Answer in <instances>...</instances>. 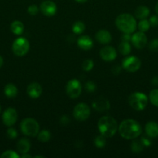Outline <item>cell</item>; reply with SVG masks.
Wrapping results in <instances>:
<instances>
[{"instance_id": "6da1fadb", "label": "cell", "mask_w": 158, "mask_h": 158, "mask_svg": "<svg viewBox=\"0 0 158 158\" xmlns=\"http://www.w3.org/2000/svg\"><path fill=\"white\" fill-rule=\"evenodd\" d=\"M118 131L121 137L125 140L136 139L142 134L141 125L133 119H126L121 122Z\"/></svg>"}, {"instance_id": "7a4b0ae2", "label": "cell", "mask_w": 158, "mask_h": 158, "mask_svg": "<svg viewBox=\"0 0 158 158\" xmlns=\"http://www.w3.org/2000/svg\"><path fill=\"white\" fill-rule=\"evenodd\" d=\"M117 121L110 116H104L98 122V129L102 135L106 138L112 137L118 131Z\"/></svg>"}, {"instance_id": "3957f363", "label": "cell", "mask_w": 158, "mask_h": 158, "mask_svg": "<svg viewBox=\"0 0 158 158\" xmlns=\"http://www.w3.org/2000/svg\"><path fill=\"white\" fill-rule=\"evenodd\" d=\"M116 25L118 29L124 33L132 34L136 29V21L133 15L129 13H122L117 16Z\"/></svg>"}, {"instance_id": "277c9868", "label": "cell", "mask_w": 158, "mask_h": 158, "mask_svg": "<svg viewBox=\"0 0 158 158\" xmlns=\"http://www.w3.org/2000/svg\"><path fill=\"white\" fill-rule=\"evenodd\" d=\"M129 104L133 109L137 111H142L148 104V97L145 94L135 92L129 97Z\"/></svg>"}, {"instance_id": "5b68a950", "label": "cell", "mask_w": 158, "mask_h": 158, "mask_svg": "<svg viewBox=\"0 0 158 158\" xmlns=\"http://www.w3.org/2000/svg\"><path fill=\"white\" fill-rule=\"evenodd\" d=\"M20 129L24 135L28 137H36L40 131V125L33 118H26L22 120Z\"/></svg>"}, {"instance_id": "8992f818", "label": "cell", "mask_w": 158, "mask_h": 158, "mask_svg": "<svg viewBox=\"0 0 158 158\" xmlns=\"http://www.w3.org/2000/svg\"><path fill=\"white\" fill-rule=\"evenodd\" d=\"M13 53L17 56H23L29 50V43L25 37H19L14 40L12 46Z\"/></svg>"}, {"instance_id": "52a82bcc", "label": "cell", "mask_w": 158, "mask_h": 158, "mask_svg": "<svg viewBox=\"0 0 158 158\" xmlns=\"http://www.w3.org/2000/svg\"><path fill=\"white\" fill-rule=\"evenodd\" d=\"M141 66V61L137 56H129L123 59L122 62V67L129 73H134L139 70Z\"/></svg>"}, {"instance_id": "ba28073f", "label": "cell", "mask_w": 158, "mask_h": 158, "mask_svg": "<svg viewBox=\"0 0 158 158\" xmlns=\"http://www.w3.org/2000/svg\"><path fill=\"white\" fill-rule=\"evenodd\" d=\"M81 84L77 79H72L67 83L66 94L71 99L77 98L81 94Z\"/></svg>"}, {"instance_id": "9c48e42d", "label": "cell", "mask_w": 158, "mask_h": 158, "mask_svg": "<svg viewBox=\"0 0 158 158\" xmlns=\"http://www.w3.org/2000/svg\"><path fill=\"white\" fill-rule=\"evenodd\" d=\"M91 110L89 106L84 103H80L76 105L73 110L74 118L78 121H84L89 117Z\"/></svg>"}, {"instance_id": "30bf717a", "label": "cell", "mask_w": 158, "mask_h": 158, "mask_svg": "<svg viewBox=\"0 0 158 158\" xmlns=\"http://www.w3.org/2000/svg\"><path fill=\"white\" fill-rule=\"evenodd\" d=\"M2 122L6 126L12 127L16 122L18 119L17 111L14 108L9 107L3 112L2 114Z\"/></svg>"}, {"instance_id": "8fae6325", "label": "cell", "mask_w": 158, "mask_h": 158, "mask_svg": "<svg viewBox=\"0 0 158 158\" xmlns=\"http://www.w3.org/2000/svg\"><path fill=\"white\" fill-rule=\"evenodd\" d=\"M40 11L46 16H54L57 11V5L51 0H45L40 4Z\"/></svg>"}, {"instance_id": "7c38bea8", "label": "cell", "mask_w": 158, "mask_h": 158, "mask_svg": "<svg viewBox=\"0 0 158 158\" xmlns=\"http://www.w3.org/2000/svg\"><path fill=\"white\" fill-rule=\"evenodd\" d=\"M131 42L136 49H143L147 44V37L144 32L139 31L132 35Z\"/></svg>"}, {"instance_id": "4fadbf2b", "label": "cell", "mask_w": 158, "mask_h": 158, "mask_svg": "<svg viewBox=\"0 0 158 158\" xmlns=\"http://www.w3.org/2000/svg\"><path fill=\"white\" fill-rule=\"evenodd\" d=\"M92 107L96 111H99V112H105V111L109 110L110 103L105 97H99L93 101Z\"/></svg>"}, {"instance_id": "5bb4252c", "label": "cell", "mask_w": 158, "mask_h": 158, "mask_svg": "<svg viewBox=\"0 0 158 158\" xmlns=\"http://www.w3.org/2000/svg\"><path fill=\"white\" fill-rule=\"evenodd\" d=\"M100 56L104 61L111 62L116 58L117 53H116V50L114 47L106 46L100 50Z\"/></svg>"}, {"instance_id": "9a60e30c", "label": "cell", "mask_w": 158, "mask_h": 158, "mask_svg": "<svg viewBox=\"0 0 158 158\" xmlns=\"http://www.w3.org/2000/svg\"><path fill=\"white\" fill-rule=\"evenodd\" d=\"M42 92H43L42 86L36 82L28 85L27 89H26V93H27L28 96L32 99L39 98L42 94Z\"/></svg>"}, {"instance_id": "2e32d148", "label": "cell", "mask_w": 158, "mask_h": 158, "mask_svg": "<svg viewBox=\"0 0 158 158\" xmlns=\"http://www.w3.org/2000/svg\"><path fill=\"white\" fill-rule=\"evenodd\" d=\"M77 46L83 50H89L93 47V41L91 38L88 35H81L77 40Z\"/></svg>"}, {"instance_id": "e0dca14e", "label": "cell", "mask_w": 158, "mask_h": 158, "mask_svg": "<svg viewBox=\"0 0 158 158\" xmlns=\"http://www.w3.org/2000/svg\"><path fill=\"white\" fill-rule=\"evenodd\" d=\"M95 39L101 44H108L112 41V35L105 29H100L96 32Z\"/></svg>"}, {"instance_id": "ac0fdd59", "label": "cell", "mask_w": 158, "mask_h": 158, "mask_svg": "<svg viewBox=\"0 0 158 158\" xmlns=\"http://www.w3.org/2000/svg\"><path fill=\"white\" fill-rule=\"evenodd\" d=\"M145 131L147 136L150 138L158 137V123L155 121H150L146 123Z\"/></svg>"}, {"instance_id": "d6986e66", "label": "cell", "mask_w": 158, "mask_h": 158, "mask_svg": "<svg viewBox=\"0 0 158 158\" xmlns=\"http://www.w3.org/2000/svg\"><path fill=\"white\" fill-rule=\"evenodd\" d=\"M31 143L27 138H21L16 143V149L20 154H26L30 150Z\"/></svg>"}, {"instance_id": "ffe728a7", "label": "cell", "mask_w": 158, "mask_h": 158, "mask_svg": "<svg viewBox=\"0 0 158 158\" xmlns=\"http://www.w3.org/2000/svg\"><path fill=\"white\" fill-rule=\"evenodd\" d=\"M150 9L145 6H140L136 8L135 10V16L139 19H147L150 15Z\"/></svg>"}, {"instance_id": "44dd1931", "label": "cell", "mask_w": 158, "mask_h": 158, "mask_svg": "<svg viewBox=\"0 0 158 158\" xmlns=\"http://www.w3.org/2000/svg\"><path fill=\"white\" fill-rule=\"evenodd\" d=\"M4 94L8 98H15L18 94V89L13 83H8L4 88Z\"/></svg>"}, {"instance_id": "7402d4cb", "label": "cell", "mask_w": 158, "mask_h": 158, "mask_svg": "<svg viewBox=\"0 0 158 158\" xmlns=\"http://www.w3.org/2000/svg\"><path fill=\"white\" fill-rule=\"evenodd\" d=\"M10 29L12 33L15 34V35H20L24 31V25H23V23L21 21L15 20V21H13L11 23Z\"/></svg>"}, {"instance_id": "603a6c76", "label": "cell", "mask_w": 158, "mask_h": 158, "mask_svg": "<svg viewBox=\"0 0 158 158\" xmlns=\"http://www.w3.org/2000/svg\"><path fill=\"white\" fill-rule=\"evenodd\" d=\"M131 45L129 42L122 41L119 45V51L122 55L127 56L131 52Z\"/></svg>"}, {"instance_id": "cb8c5ba5", "label": "cell", "mask_w": 158, "mask_h": 158, "mask_svg": "<svg viewBox=\"0 0 158 158\" xmlns=\"http://www.w3.org/2000/svg\"><path fill=\"white\" fill-rule=\"evenodd\" d=\"M51 138V134L49 131L47 130H43L41 131H39L38 134H37V139L39 141L43 142V143H46L48 142Z\"/></svg>"}, {"instance_id": "d4e9b609", "label": "cell", "mask_w": 158, "mask_h": 158, "mask_svg": "<svg viewBox=\"0 0 158 158\" xmlns=\"http://www.w3.org/2000/svg\"><path fill=\"white\" fill-rule=\"evenodd\" d=\"M144 146L142 143L141 140H134L131 143V150L133 153L135 154H139V153L142 152L143 151Z\"/></svg>"}, {"instance_id": "484cf974", "label": "cell", "mask_w": 158, "mask_h": 158, "mask_svg": "<svg viewBox=\"0 0 158 158\" xmlns=\"http://www.w3.org/2000/svg\"><path fill=\"white\" fill-rule=\"evenodd\" d=\"M85 29V26L83 22L81 21H77L73 24L72 26V31L74 34L77 35H80V34L83 33V32Z\"/></svg>"}, {"instance_id": "4316f807", "label": "cell", "mask_w": 158, "mask_h": 158, "mask_svg": "<svg viewBox=\"0 0 158 158\" xmlns=\"http://www.w3.org/2000/svg\"><path fill=\"white\" fill-rule=\"evenodd\" d=\"M150 24L149 20H147V19H140V21L138 23V29L140 32H145L150 29Z\"/></svg>"}, {"instance_id": "83f0119b", "label": "cell", "mask_w": 158, "mask_h": 158, "mask_svg": "<svg viewBox=\"0 0 158 158\" xmlns=\"http://www.w3.org/2000/svg\"><path fill=\"white\" fill-rule=\"evenodd\" d=\"M149 100L153 106L158 107V89H154L150 91L149 94Z\"/></svg>"}, {"instance_id": "f1b7e54d", "label": "cell", "mask_w": 158, "mask_h": 158, "mask_svg": "<svg viewBox=\"0 0 158 158\" xmlns=\"http://www.w3.org/2000/svg\"><path fill=\"white\" fill-rule=\"evenodd\" d=\"M106 137H104L103 135H99L94 138V145H95L96 148H105V145H106V140H105Z\"/></svg>"}, {"instance_id": "f546056e", "label": "cell", "mask_w": 158, "mask_h": 158, "mask_svg": "<svg viewBox=\"0 0 158 158\" xmlns=\"http://www.w3.org/2000/svg\"><path fill=\"white\" fill-rule=\"evenodd\" d=\"M94 67V62H93L92 60H90V59H88V60H85V61L82 63V69H83L84 71H86V72H89Z\"/></svg>"}, {"instance_id": "4dcf8cb0", "label": "cell", "mask_w": 158, "mask_h": 158, "mask_svg": "<svg viewBox=\"0 0 158 158\" xmlns=\"http://www.w3.org/2000/svg\"><path fill=\"white\" fill-rule=\"evenodd\" d=\"M0 157L2 158H19L20 157V156L15 151H12V150H8V151H5Z\"/></svg>"}, {"instance_id": "1f68e13d", "label": "cell", "mask_w": 158, "mask_h": 158, "mask_svg": "<svg viewBox=\"0 0 158 158\" xmlns=\"http://www.w3.org/2000/svg\"><path fill=\"white\" fill-rule=\"evenodd\" d=\"M6 134H7V137L9 139H11V140L15 139L17 137V136H18V133H17L16 130L14 129L13 127L8 128L7 131H6Z\"/></svg>"}, {"instance_id": "d6a6232c", "label": "cell", "mask_w": 158, "mask_h": 158, "mask_svg": "<svg viewBox=\"0 0 158 158\" xmlns=\"http://www.w3.org/2000/svg\"><path fill=\"white\" fill-rule=\"evenodd\" d=\"M85 87L88 93H93L96 89V84L93 81H88L85 84Z\"/></svg>"}, {"instance_id": "836d02e7", "label": "cell", "mask_w": 158, "mask_h": 158, "mask_svg": "<svg viewBox=\"0 0 158 158\" xmlns=\"http://www.w3.org/2000/svg\"><path fill=\"white\" fill-rule=\"evenodd\" d=\"M149 49L153 52H158V39H154L150 42Z\"/></svg>"}, {"instance_id": "e575fe53", "label": "cell", "mask_w": 158, "mask_h": 158, "mask_svg": "<svg viewBox=\"0 0 158 158\" xmlns=\"http://www.w3.org/2000/svg\"><path fill=\"white\" fill-rule=\"evenodd\" d=\"M39 11H40V8L37 7V6L36 5H31L27 8V12L31 15H37Z\"/></svg>"}, {"instance_id": "d590c367", "label": "cell", "mask_w": 158, "mask_h": 158, "mask_svg": "<svg viewBox=\"0 0 158 158\" xmlns=\"http://www.w3.org/2000/svg\"><path fill=\"white\" fill-rule=\"evenodd\" d=\"M141 142L143 144L144 147H150L152 144V141L150 140V137L149 136L146 137V136H143L140 139Z\"/></svg>"}, {"instance_id": "8d00e7d4", "label": "cell", "mask_w": 158, "mask_h": 158, "mask_svg": "<svg viewBox=\"0 0 158 158\" xmlns=\"http://www.w3.org/2000/svg\"><path fill=\"white\" fill-rule=\"evenodd\" d=\"M149 22H150V26H153V27H156V26H158V15H152V16L149 19Z\"/></svg>"}, {"instance_id": "74e56055", "label": "cell", "mask_w": 158, "mask_h": 158, "mask_svg": "<svg viewBox=\"0 0 158 158\" xmlns=\"http://www.w3.org/2000/svg\"><path fill=\"white\" fill-rule=\"evenodd\" d=\"M122 68V66H120L119 65H116V66H114L112 68V73L115 74V75H118V74L120 73Z\"/></svg>"}, {"instance_id": "f35d334b", "label": "cell", "mask_w": 158, "mask_h": 158, "mask_svg": "<svg viewBox=\"0 0 158 158\" xmlns=\"http://www.w3.org/2000/svg\"><path fill=\"white\" fill-rule=\"evenodd\" d=\"M60 122L62 125H67L69 123L70 119L67 115H63L60 119Z\"/></svg>"}, {"instance_id": "ab89813d", "label": "cell", "mask_w": 158, "mask_h": 158, "mask_svg": "<svg viewBox=\"0 0 158 158\" xmlns=\"http://www.w3.org/2000/svg\"><path fill=\"white\" fill-rule=\"evenodd\" d=\"M131 38H132L131 34L124 33V32H123V34L122 35V36H121V40H122V41L129 42V41H131Z\"/></svg>"}, {"instance_id": "60d3db41", "label": "cell", "mask_w": 158, "mask_h": 158, "mask_svg": "<svg viewBox=\"0 0 158 158\" xmlns=\"http://www.w3.org/2000/svg\"><path fill=\"white\" fill-rule=\"evenodd\" d=\"M152 84L153 86H158V77H154L152 79Z\"/></svg>"}, {"instance_id": "b9f144b4", "label": "cell", "mask_w": 158, "mask_h": 158, "mask_svg": "<svg viewBox=\"0 0 158 158\" xmlns=\"http://www.w3.org/2000/svg\"><path fill=\"white\" fill-rule=\"evenodd\" d=\"M22 158H30V157H33V156L29 155V154H28L27 153H26V154H23V155L21 156Z\"/></svg>"}, {"instance_id": "7bdbcfd3", "label": "cell", "mask_w": 158, "mask_h": 158, "mask_svg": "<svg viewBox=\"0 0 158 158\" xmlns=\"http://www.w3.org/2000/svg\"><path fill=\"white\" fill-rule=\"evenodd\" d=\"M75 1L78 3H85V2H86L88 0H75Z\"/></svg>"}, {"instance_id": "ee69618b", "label": "cell", "mask_w": 158, "mask_h": 158, "mask_svg": "<svg viewBox=\"0 0 158 158\" xmlns=\"http://www.w3.org/2000/svg\"><path fill=\"white\" fill-rule=\"evenodd\" d=\"M2 65H3V59H2V57L0 56V68L2 66Z\"/></svg>"}, {"instance_id": "f6af8a7d", "label": "cell", "mask_w": 158, "mask_h": 158, "mask_svg": "<svg viewBox=\"0 0 158 158\" xmlns=\"http://www.w3.org/2000/svg\"><path fill=\"white\" fill-rule=\"evenodd\" d=\"M155 12H156V14L158 15V2H157V3L156 4V6H155Z\"/></svg>"}, {"instance_id": "bcb514c9", "label": "cell", "mask_w": 158, "mask_h": 158, "mask_svg": "<svg viewBox=\"0 0 158 158\" xmlns=\"http://www.w3.org/2000/svg\"><path fill=\"white\" fill-rule=\"evenodd\" d=\"M0 113H1V106H0Z\"/></svg>"}]
</instances>
